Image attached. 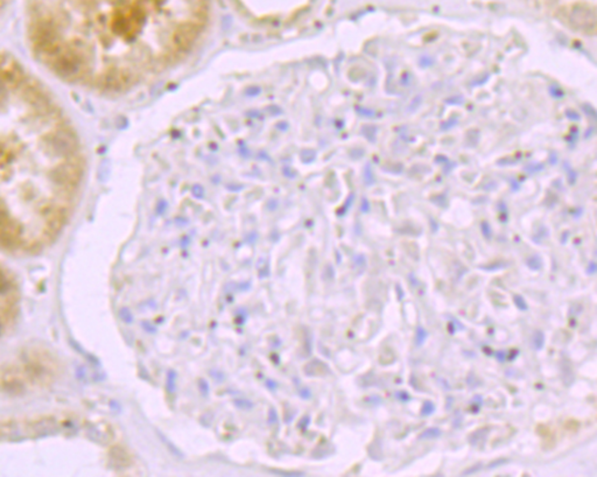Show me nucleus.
<instances>
[{"label":"nucleus","mask_w":597,"mask_h":477,"mask_svg":"<svg viewBox=\"0 0 597 477\" xmlns=\"http://www.w3.org/2000/svg\"><path fill=\"white\" fill-rule=\"evenodd\" d=\"M503 354H504V353H497L496 357H497V358L499 359V360H504V358H505V355H504V356H502Z\"/></svg>","instance_id":"19"},{"label":"nucleus","mask_w":597,"mask_h":477,"mask_svg":"<svg viewBox=\"0 0 597 477\" xmlns=\"http://www.w3.org/2000/svg\"><path fill=\"white\" fill-rule=\"evenodd\" d=\"M208 14L209 0H28L25 32L62 82L120 94L182 59Z\"/></svg>","instance_id":"1"},{"label":"nucleus","mask_w":597,"mask_h":477,"mask_svg":"<svg viewBox=\"0 0 597 477\" xmlns=\"http://www.w3.org/2000/svg\"><path fill=\"white\" fill-rule=\"evenodd\" d=\"M434 411H435V405H434L432 401H425L421 409V415L427 417V415L433 414Z\"/></svg>","instance_id":"10"},{"label":"nucleus","mask_w":597,"mask_h":477,"mask_svg":"<svg viewBox=\"0 0 597 477\" xmlns=\"http://www.w3.org/2000/svg\"><path fill=\"white\" fill-rule=\"evenodd\" d=\"M428 333L427 330L425 329L424 327H418V329H416V334H415V345L416 347H421L422 344H424L425 341L427 340Z\"/></svg>","instance_id":"8"},{"label":"nucleus","mask_w":597,"mask_h":477,"mask_svg":"<svg viewBox=\"0 0 597 477\" xmlns=\"http://www.w3.org/2000/svg\"><path fill=\"white\" fill-rule=\"evenodd\" d=\"M86 160L53 92L0 48V250L40 252L70 223Z\"/></svg>","instance_id":"2"},{"label":"nucleus","mask_w":597,"mask_h":477,"mask_svg":"<svg viewBox=\"0 0 597 477\" xmlns=\"http://www.w3.org/2000/svg\"><path fill=\"white\" fill-rule=\"evenodd\" d=\"M488 432H489L488 428H479V429H477L476 432H474L473 434L469 436V442H470V444H473V446H478L480 442L486 438Z\"/></svg>","instance_id":"5"},{"label":"nucleus","mask_w":597,"mask_h":477,"mask_svg":"<svg viewBox=\"0 0 597 477\" xmlns=\"http://www.w3.org/2000/svg\"><path fill=\"white\" fill-rule=\"evenodd\" d=\"M369 454L372 459L377 460V461L383 459V443H381L380 439H375V440L372 442L371 446L369 448Z\"/></svg>","instance_id":"4"},{"label":"nucleus","mask_w":597,"mask_h":477,"mask_svg":"<svg viewBox=\"0 0 597 477\" xmlns=\"http://www.w3.org/2000/svg\"><path fill=\"white\" fill-rule=\"evenodd\" d=\"M482 230H483V235H484V237L486 239H490L491 238V228L490 225H489L488 223H483L482 224Z\"/></svg>","instance_id":"16"},{"label":"nucleus","mask_w":597,"mask_h":477,"mask_svg":"<svg viewBox=\"0 0 597 477\" xmlns=\"http://www.w3.org/2000/svg\"><path fill=\"white\" fill-rule=\"evenodd\" d=\"M441 435V429L436 428V427H430V428L425 429L424 432L419 435L420 440H433V439L439 438Z\"/></svg>","instance_id":"6"},{"label":"nucleus","mask_w":597,"mask_h":477,"mask_svg":"<svg viewBox=\"0 0 597 477\" xmlns=\"http://www.w3.org/2000/svg\"><path fill=\"white\" fill-rule=\"evenodd\" d=\"M508 266V264L503 263V261H496V263L490 264V265H486V266H480V269L485 270V271L492 272V271H498V270H502L504 267Z\"/></svg>","instance_id":"11"},{"label":"nucleus","mask_w":597,"mask_h":477,"mask_svg":"<svg viewBox=\"0 0 597 477\" xmlns=\"http://www.w3.org/2000/svg\"><path fill=\"white\" fill-rule=\"evenodd\" d=\"M568 20L570 26L576 31L594 33L596 30V12L593 7L576 5L570 10Z\"/></svg>","instance_id":"3"},{"label":"nucleus","mask_w":597,"mask_h":477,"mask_svg":"<svg viewBox=\"0 0 597 477\" xmlns=\"http://www.w3.org/2000/svg\"><path fill=\"white\" fill-rule=\"evenodd\" d=\"M397 397H398L399 399H400L401 401H409V400L410 399L409 394L407 393L406 391H399L398 393H397Z\"/></svg>","instance_id":"17"},{"label":"nucleus","mask_w":597,"mask_h":477,"mask_svg":"<svg viewBox=\"0 0 597 477\" xmlns=\"http://www.w3.org/2000/svg\"><path fill=\"white\" fill-rule=\"evenodd\" d=\"M545 344V335L541 330H535L532 335V347L535 350H541Z\"/></svg>","instance_id":"7"},{"label":"nucleus","mask_w":597,"mask_h":477,"mask_svg":"<svg viewBox=\"0 0 597 477\" xmlns=\"http://www.w3.org/2000/svg\"><path fill=\"white\" fill-rule=\"evenodd\" d=\"M596 269H597V267H596V264L594 263V261H591V263L589 264V265H588L587 271H588V273H590V274H593V273H595V272H596Z\"/></svg>","instance_id":"18"},{"label":"nucleus","mask_w":597,"mask_h":477,"mask_svg":"<svg viewBox=\"0 0 597 477\" xmlns=\"http://www.w3.org/2000/svg\"><path fill=\"white\" fill-rule=\"evenodd\" d=\"M174 386H175V372L170 371L167 378V389L168 391H170V393L174 391Z\"/></svg>","instance_id":"13"},{"label":"nucleus","mask_w":597,"mask_h":477,"mask_svg":"<svg viewBox=\"0 0 597 477\" xmlns=\"http://www.w3.org/2000/svg\"><path fill=\"white\" fill-rule=\"evenodd\" d=\"M480 469H482V463H477L475 465H471V467L468 468V469H465L462 473V475H474V474L478 473Z\"/></svg>","instance_id":"14"},{"label":"nucleus","mask_w":597,"mask_h":477,"mask_svg":"<svg viewBox=\"0 0 597 477\" xmlns=\"http://www.w3.org/2000/svg\"><path fill=\"white\" fill-rule=\"evenodd\" d=\"M508 462H509V460H508V459H497L496 461L491 462V463L489 464V469H494V468L499 467V465L508 463Z\"/></svg>","instance_id":"15"},{"label":"nucleus","mask_w":597,"mask_h":477,"mask_svg":"<svg viewBox=\"0 0 597 477\" xmlns=\"http://www.w3.org/2000/svg\"><path fill=\"white\" fill-rule=\"evenodd\" d=\"M513 301H514L515 306H517V308H519L520 310H527V308H529V306H527V304H526V301H525V299H524L523 296L514 295L513 296Z\"/></svg>","instance_id":"12"},{"label":"nucleus","mask_w":597,"mask_h":477,"mask_svg":"<svg viewBox=\"0 0 597 477\" xmlns=\"http://www.w3.org/2000/svg\"><path fill=\"white\" fill-rule=\"evenodd\" d=\"M527 266L533 270V271H539V270L543 267V261H541L538 256H533V257L527 259Z\"/></svg>","instance_id":"9"}]
</instances>
